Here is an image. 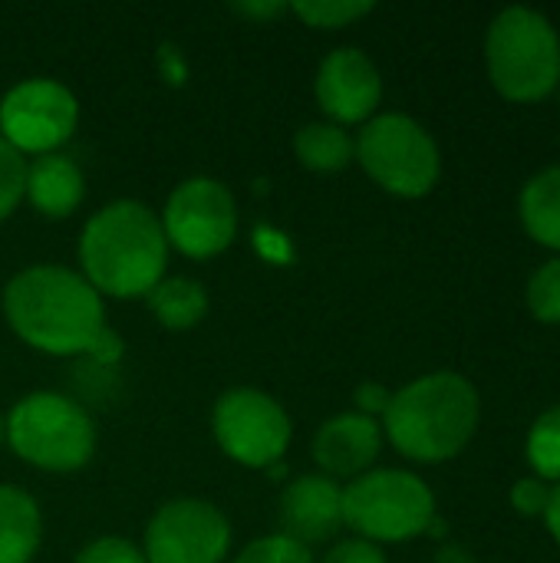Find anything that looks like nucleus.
Here are the masks:
<instances>
[{
	"label": "nucleus",
	"mask_w": 560,
	"mask_h": 563,
	"mask_svg": "<svg viewBox=\"0 0 560 563\" xmlns=\"http://www.w3.org/2000/svg\"><path fill=\"white\" fill-rule=\"evenodd\" d=\"M0 307L13 336L46 356H89L106 330L102 297L79 271L59 264L17 271Z\"/></svg>",
	"instance_id": "1"
},
{
	"label": "nucleus",
	"mask_w": 560,
	"mask_h": 563,
	"mask_svg": "<svg viewBox=\"0 0 560 563\" xmlns=\"http://www.w3.org/2000/svg\"><path fill=\"white\" fill-rule=\"evenodd\" d=\"M76 257L79 274L99 297H149L155 284L165 280L168 267V241L158 211L135 198L102 205L83 224Z\"/></svg>",
	"instance_id": "2"
},
{
	"label": "nucleus",
	"mask_w": 560,
	"mask_h": 563,
	"mask_svg": "<svg viewBox=\"0 0 560 563\" xmlns=\"http://www.w3.org/2000/svg\"><path fill=\"white\" fill-rule=\"evenodd\" d=\"M479 429V393L459 373H429L393 393L383 432L413 462L455 459Z\"/></svg>",
	"instance_id": "3"
},
{
	"label": "nucleus",
	"mask_w": 560,
	"mask_h": 563,
	"mask_svg": "<svg viewBox=\"0 0 560 563\" xmlns=\"http://www.w3.org/2000/svg\"><path fill=\"white\" fill-rule=\"evenodd\" d=\"M7 419V445L30 468L50 475L83 472L96 455V422L69 396L36 389L13 402Z\"/></svg>",
	"instance_id": "4"
},
{
	"label": "nucleus",
	"mask_w": 560,
	"mask_h": 563,
	"mask_svg": "<svg viewBox=\"0 0 560 563\" xmlns=\"http://www.w3.org/2000/svg\"><path fill=\"white\" fill-rule=\"evenodd\" d=\"M485 59L495 89L515 102H538L560 82V36L531 7H508L485 36Z\"/></svg>",
	"instance_id": "5"
},
{
	"label": "nucleus",
	"mask_w": 560,
	"mask_h": 563,
	"mask_svg": "<svg viewBox=\"0 0 560 563\" xmlns=\"http://www.w3.org/2000/svg\"><path fill=\"white\" fill-rule=\"evenodd\" d=\"M432 488L403 468H370L343 488V525L370 544H399L429 531Z\"/></svg>",
	"instance_id": "6"
},
{
	"label": "nucleus",
	"mask_w": 560,
	"mask_h": 563,
	"mask_svg": "<svg viewBox=\"0 0 560 563\" xmlns=\"http://www.w3.org/2000/svg\"><path fill=\"white\" fill-rule=\"evenodd\" d=\"M353 158L383 191L399 198L429 195L442 172L436 139L403 112L373 115L353 139Z\"/></svg>",
	"instance_id": "7"
},
{
	"label": "nucleus",
	"mask_w": 560,
	"mask_h": 563,
	"mask_svg": "<svg viewBox=\"0 0 560 563\" xmlns=\"http://www.w3.org/2000/svg\"><path fill=\"white\" fill-rule=\"evenodd\" d=\"M211 435L231 462L267 472L284 462L294 426L287 409L271 393L234 386L224 389L211 409Z\"/></svg>",
	"instance_id": "8"
},
{
	"label": "nucleus",
	"mask_w": 560,
	"mask_h": 563,
	"mask_svg": "<svg viewBox=\"0 0 560 563\" xmlns=\"http://www.w3.org/2000/svg\"><path fill=\"white\" fill-rule=\"evenodd\" d=\"M158 218L168 247L191 261L218 257L238 238V201L231 188L211 175L178 181Z\"/></svg>",
	"instance_id": "9"
},
{
	"label": "nucleus",
	"mask_w": 560,
	"mask_h": 563,
	"mask_svg": "<svg viewBox=\"0 0 560 563\" xmlns=\"http://www.w3.org/2000/svg\"><path fill=\"white\" fill-rule=\"evenodd\" d=\"M79 125V102L69 86L50 76L13 82L0 96V139L23 158L59 152Z\"/></svg>",
	"instance_id": "10"
},
{
	"label": "nucleus",
	"mask_w": 560,
	"mask_h": 563,
	"mask_svg": "<svg viewBox=\"0 0 560 563\" xmlns=\"http://www.w3.org/2000/svg\"><path fill=\"white\" fill-rule=\"evenodd\" d=\"M145 563H224L231 521L205 498H172L145 525Z\"/></svg>",
	"instance_id": "11"
},
{
	"label": "nucleus",
	"mask_w": 560,
	"mask_h": 563,
	"mask_svg": "<svg viewBox=\"0 0 560 563\" xmlns=\"http://www.w3.org/2000/svg\"><path fill=\"white\" fill-rule=\"evenodd\" d=\"M314 96L327 122H337L343 129L366 125L380 109L383 76L363 49L340 46L323 56L317 79H314Z\"/></svg>",
	"instance_id": "12"
},
{
	"label": "nucleus",
	"mask_w": 560,
	"mask_h": 563,
	"mask_svg": "<svg viewBox=\"0 0 560 563\" xmlns=\"http://www.w3.org/2000/svg\"><path fill=\"white\" fill-rule=\"evenodd\" d=\"M281 534L297 541L300 548L327 544L343 528V488L327 475H300L294 478L277 501Z\"/></svg>",
	"instance_id": "13"
},
{
	"label": "nucleus",
	"mask_w": 560,
	"mask_h": 563,
	"mask_svg": "<svg viewBox=\"0 0 560 563\" xmlns=\"http://www.w3.org/2000/svg\"><path fill=\"white\" fill-rule=\"evenodd\" d=\"M383 449V426L360 412L330 416L310 442V459L327 478H360L373 468Z\"/></svg>",
	"instance_id": "14"
},
{
	"label": "nucleus",
	"mask_w": 560,
	"mask_h": 563,
	"mask_svg": "<svg viewBox=\"0 0 560 563\" xmlns=\"http://www.w3.org/2000/svg\"><path fill=\"white\" fill-rule=\"evenodd\" d=\"M86 198V175L76 158L53 152L26 162V201L50 221L69 218Z\"/></svg>",
	"instance_id": "15"
},
{
	"label": "nucleus",
	"mask_w": 560,
	"mask_h": 563,
	"mask_svg": "<svg viewBox=\"0 0 560 563\" xmlns=\"http://www.w3.org/2000/svg\"><path fill=\"white\" fill-rule=\"evenodd\" d=\"M43 544V515L30 492L0 485V563H30Z\"/></svg>",
	"instance_id": "16"
},
{
	"label": "nucleus",
	"mask_w": 560,
	"mask_h": 563,
	"mask_svg": "<svg viewBox=\"0 0 560 563\" xmlns=\"http://www.w3.org/2000/svg\"><path fill=\"white\" fill-rule=\"evenodd\" d=\"M152 317L165 327V330H191L208 317V290L201 280L195 277H165L162 284H155V290L145 297Z\"/></svg>",
	"instance_id": "17"
},
{
	"label": "nucleus",
	"mask_w": 560,
	"mask_h": 563,
	"mask_svg": "<svg viewBox=\"0 0 560 563\" xmlns=\"http://www.w3.org/2000/svg\"><path fill=\"white\" fill-rule=\"evenodd\" d=\"M294 155L307 172H343L353 162V135L327 119L307 122L294 135Z\"/></svg>",
	"instance_id": "18"
},
{
	"label": "nucleus",
	"mask_w": 560,
	"mask_h": 563,
	"mask_svg": "<svg viewBox=\"0 0 560 563\" xmlns=\"http://www.w3.org/2000/svg\"><path fill=\"white\" fill-rule=\"evenodd\" d=\"M521 221L538 244L560 251V165L538 172L525 185Z\"/></svg>",
	"instance_id": "19"
},
{
	"label": "nucleus",
	"mask_w": 560,
	"mask_h": 563,
	"mask_svg": "<svg viewBox=\"0 0 560 563\" xmlns=\"http://www.w3.org/2000/svg\"><path fill=\"white\" fill-rule=\"evenodd\" d=\"M528 459L538 475L560 482V406L548 409L528 435Z\"/></svg>",
	"instance_id": "20"
},
{
	"label": "nucleus",
	"mask_w": 560,
	"mask_h": 563,
	"mask_svg": "<svg viewBox=\"0 0 560 563\" xmlns=\"http://www.w3.org/2000/svg\"><path fill=\"white\" fill-rule=\"evenodd\" d=\"M290 13L300 16L307 26L317 30H340L350 26L353 20L373 13L370 0H320V3H290Z\"/></svg>",
	"instance_id": "21"
},
{
	"label": "nucleus",
	"mask_w": 560,
	"mask_h": 563,
	"mask_svg": "<svg viewBox=\"0 0 560 563\" xmlns=\"http://www.w3.org/2000/svg\"><path fill=\"white\" fill-rule=\"evenodd\" d=\"M528 307L541 323H560V257L548 261L531 274Z\"/></svg>",
	"instance_id": "22"
},
{
	"label": "nucleus",
	"mask_w": 560,
	"mask_h": 563,
	"mask_svg": "<svg viewBox=\"0 0 560 563\" xmlns=\"http://www.w3.org/2000/svg\"><path fill=\"white\" fill-rule=\"evenodd\" d=\"M26 198V158L0 139V224Z\"/></svg>",
	"instance_id": "23"
},
{
	"label": "nucleus",
	"mask_w": 560,
	"mask_h": 563,
	"mask_svg": "<svg viewBox=\"0 0 560 563\" xmlns=\"http://www.w3.org/2000/svg\"><path fill=\"white\" fill-rule=\"evenodd\" d=\"M231 563H317L307 548H300L297 541L284 538V534H267L251 541Z\"/></svg>",
	"instance_id": "24"
},
{
	"label": "nucleus",
	"mask_w": 560,
	"mask_h": 563,
	"mask_svg": "<svg viewBox=\"0 0 560 563\" xmlns=\"http://www.w3.org/2000/svg\"><path fill=\"white\" fill-rule=\"evenodd\" d=\"M73 563H145V554L125 538H96L73 558Z\"/></svg>",
	"instance_id": "25"
},
{
	"label": "nucleus",
	"mask_w": 560,
	"mask_h": 563,
	"mask_svg": "<svg viewBox=\"0 0 560 563\" xmlns=\"http://www.w3.org/2000/svg\"><path fill=\"white\" fill-rule=\"evenodd\" d=\"M317 563H389L386 554L380 551V544H370L363 538H350V541H340L333 544L323 558Z\"/></svg>",
	"instance_id": "26"
},
{
	"label": "nucleus",
	"mask_w": 560,
	"mask_h": 563,
	"mask_svg": "<svg viewBox=\"0 0 560 563\" xmlns=\"http://www.w3.org/2000/svg\"><path fill=\"white\" fill-rule=\"evenodd\" d=\"M548 498H551V492H548V485H545L541 478H521V482L512 488V505H515V511H521V515H528V518L545 515V511H548Z\"/></svg>",
	"instance_id": "27"
},
{
	"label": "nucleus",
	"mask_w": 560,
	"mask_h": 563,
	"mask_svg": "<svg viewBox=\"0 0 560 563\" xmlns=\"http://www.w3.org/2000/svg\"><path fill=\"white\" fill-rule=\"evenodd\" d=\"M353 399H356V412H360V416L376 419V416H386L393 393H389L386 386H380V383H363V386H356Z\"/></svg>",
	"instance_id": "28"
},
{
	"label": "nucleus",
	"mask_w": 560,
	"mask_h": 563,
	"mask_svg": "<svg viewBox=\"0 0 560 563\" xmlns=\"http://www.w3.org/2000/svg\"><path fill=\"white\" fill-rule=\"evenodd\" d=\"M231 10L238 16H244V20H254V23H271V20H277L284 13H290V7L277 3V0H271V3H234Z\"/></svg>",
	"instance_id": "29"
},
{
	"label": "nucleus",
	"mask_w": 560,
	"mask_h": 563,
	"mask_svg": "<svg viewBox=\"0 0 560 563\" xmlns=\"http://www.w3.org/2000/svg\"><path fill=\"white\" fill-rule=\"evenodd\" d=\"M89 356H92L96 363H116V360L122 356V340H119V333H112V330L106 327L102 336L96 340V346L89 350Z\"/></svg>",
	"instance_id": "30"
},
{
	"label": "nucleus",
	"mask_w": 560,
	"mask_h": 563,
	"mask_svg": "<svg viewBox=\"0 0 560 563\" xmlns=\"http://www.w3.org/2000/svg\"><path fill=\"white\" fill-rule=\"evenodd\" d=\"M436 563H479V561H475V554H472L469 548H462V544H446V548H439Z\"/></svg>",
	"instance_id": "31"
},
{
	"label": "nucleus",
	"mask_w": 560,
	"mask_h": 563,
	"mask_svg": "<svg viewBox=\"0 0 560 563\" xmlns=\"http://www.w3.org/2000/svg\"><path fill=\"white\" fill-rule=\"evenodd\" d=\"M545 518H548V528H551L554 541L560 544V485L551 492V498H548V511H545Z\"/></svg>",
	"instance_id": "32"
},
{
	"label": "nucleus",
	"mask_w": 560,
	"mask_h": 563,
	"mask_svg": "<svg viewBox=\"0 0 560 563\" xmlns=\"http://www.w3.org/2000/svg\"><path fill=\"white\" fill-rule=\"evenodd\" d=\"M3 442H7V419L0 416V449H3Z\"/></svg>",
	"instance_id": "33"
},
{
	"label": "nucleus",
	"mask_w": 560,
	"mask_h": 563,
	"mask_svg": "<svg viewBox=\"0 0 560 563\" xmlns=\"http://www.w3.org/2000/svg\"><path fill=\"white\" fill-rule=\"evenodd\" d=\"M558 86H560V82H558Z\"/></svg>",
	"instance_id": "34"
}]
</instances>
